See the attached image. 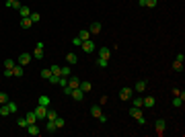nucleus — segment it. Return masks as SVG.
<instances>
[{
  "label": "nucleus",
  "mask_w": 185,
  "mask_h": 137,
  "mask_svg": "<svg viewBox=\"0 0 185 137\" xmlns=\"http://www.w3.org/2000/svg\"><path fill=\"white\" fill-rule=\"evenodd\" d=\"M8 100H10V98H8L6 92H0V104H6Z\"/></svg>",
  "instance_id": "nucleus-34"
},
{
  "label": "nucleus",
  "mask_w": 185,
  "mask_h": 137,
  "mask_svg": "<svg viewBox=\"0 0 185 137\" xmlns=\"http://www.w3.org/2000/svg\"><path fill=\"white\" fill-rule=\"evenodd\" d=\"M45 131H49V133H56V131H58V127H56V121H49V119H48V125H45Z\"/></svg>",
  "instance_id": "nucleus-22"
},
{
  "label": "nucleus",
  "mask_w": 185,
  "mask_h": 137,
  "mask_svg": "<svg viewBox=\"0 0 185 137\" xmlns=\"http://www.w3.org/2000/svg\"><path fill=\"white\" fill-rule=\"evenodd\" d=\"M19 25H21V29H31V27H33V21H31L29 16H23Z\"/></svg>",
  "instance_id": "nucleus-12"
},
{
  "label": "nucleus",
  "mask_w": 185,
  "mask_h": 137,
  "mask_svg": "<svg viewBox=\"0 0 185 137\" xmlns=\"http://www.w3.org/2000/svg\"><path fill=\"white\" fill-rule=\"evenodd\" d=\"M70 96H72L74 100H82V98H84V92H82V90H80V86H78V88H74V90H72V94H70Z\"/></svg>",
  "instance_id": "nucleus-13"
},
{
  "label": "nucleus",
  "mask_w": 185,
  "mask_h": 137,
  "mask_svg": "<svg viewBox=\"0 0 185 137\" xmlns=\"http://www.w3.org/2000/svg\"><path fill=\"white\" fill-rule=\"evenodd\" d=\"M25 119H27V123H29V125H31V123H37V115H35V110L27 113V115H25Z\"/></svg>",
  "instance_id": "nucleus-20"
},
{
  "label": "nucleus",
  "mask_w": 185,
  "mask_h": 137,
  "mask_svg": "<svg viewBox=\"0 0 185 137\" xmlns=\"http://www.w3.org/2000/svg\"><path fill=\"white\" fill-rule=\"evenodd\" d=\"M27 133L29 135H39L41 129L37 127V123H31V125H27Z\"/></svg>",
  "instance_id": "nucleus-9"
},
{
  "label": "nucleus",
  "mask_w": 185,
  "mask_h": 137,
  "mask_svg": "<svg viewBox=\"0 0 185 137\" xmlns=\"http://www.w3.org/2000/svg\"><path fill=\"white\" fill-rule=\"evenodd\" d=\"M146 86H148V84H146V80H138V82L134 84V90H136V92H144V90H146Z\"/></svg>",
  "instance_id": "nucleus-14"
},
{
  "label": "nucleus",
  "mask_w": 185,
  "mask_h": 137,
  "mask_svg": "<svg viewBox=\"0 0 185 137\" xmlns=\"http://www.w3.org/2000/svg\"><path fill=\"white\" fill-rule=\"evenodd\" d=\"M31 59H33V55L27 53V51L19 53V63H21V66H29V63H31Z\"/></svg>",
  "instance_id": "nucleus-3"
},
{
  "label": "nucleus",
  "mask_w": 185,
  "mask_h": 137,
  "mask_svg": "<svg viewBox=\"0 0 185 137\" xmlns=\"http://www.w3.org/2000/svg\"><path fill=\"white\" fill-rule=\"evenodd\" d=\"M60 76H64V78L72 76V72H70V66H60Z\"/></svg>",
  "instance_id": "nucleus-21"
},
{
  "label": "nucleus",
  "mask_w": 185,
  "mask_h": 137,
  "mask_svg": "<svg viewBox=\"0 0 185 137\" xmlns=\"http://www.w3.org/2000/svg\"><path fill=\"white\" fill-rule=\"evenodd\" d=\"M72 90H74V88H70V86H64V94L70 96V94H72Z\"/></svg>",
  "instance_id": "nucleus-42"
},
{
  "label": "nucleus",
  "mask_w": 185,
  "mask_h": 137,
  "mask_svg": "<svg viewBox=\"0 0 185 137\" xmlns=\"http://www.w3.org/2000/svg\"><path fill=\"white\" fill-rule=\"evenodd\" d=\"M97 119H99V123H107V117L103 115V113H101V115H99V117H97Z\"/></svg>",
  "instance_id": "nucleus-43"
},
{
  "label": "nucleus",
  "mask_w": 185,
  "mask_h": 137,
  "mask_svg": "<svg viewBox=\"0 0 185 137\" xmlns=\"http://www.w3.org/2000/svg\"><path fill=\"white\" fill-rule=\"evenodd\" d=\"M0 115H2V117L10 115V110H8V104H0Z\"/></svg>",
  "instance_id": "nucleus-32"
},
{
  "label": "nucleus",
  "mask_w": 185,
  "mask_h": 137,
  "mask_svg": "<svg viewBox=\"0 0 185 137\" xmlns=\"http://www.w3.org/2000/svg\"><path fill=\"white\" fill-rule=\"evenodd\" d=\"M66 86H70V88H78L80 86V80L76 78V76H68V84Z\"/></svg>",
  "instance_id": "nucleus-10"
},
{
  "label": "nucleus",
  "mask_w": 185,
  "mask_h": 137,
  "mask_svg": "<svg viewBox=\"0 0 185 137\" xmlns=\"http://www.w3.org/2000/svg\"><path fill=\"white\" fill-rule=\"evenodd\" d=\"M4 78H13V70H4Z\"/></svg>",
  "instance_id": "nucleus-45"
},
{
  "label": "nucleus",
  "mask_w": 185,
  "mask_h": 137,
  "mask_svg": "<svg viewBox=\"0 0 185 137\" xmlns=\"http://www.w3.org/2000/svg\"><path fill=\"white\" fill-rule=\"evenodd\" d=\"M80 90L87 94V92H91V90H93V84H91V82H80Z\"/></svg>",
  "instance_id": "nucleus-24"
},
{
  "label": "nucleus",
  "mask_w": 185,
  "mask_h": 137,
  "mask_svg": "<svg viewBox=\"0 0 185 137\" xmlns=\"http://www.w3.org/2000/svg\"><path fill=\"white\" fill-rule=\"evenodd\" d=\"M54 121H56V127H58V131H60V129H64V125H66V121H64L62 117H56Z\"/></svg>",
  "instance_id": "nucleus-27"
},
{
  "label": "nucleus",
  "mask_w": 185,
  "mask_h": 137,
  "mask_svg": "<svg viewBox=\"0 0 185 137\" xmlns=\"http://www.w3.org/2000/svg\"><path fill=\"white\" fill-rule=\"evenodd\" d=\"M80 39H78V37H74V39H72V45H76V47H80Z\"/></svg>",
  "instance_id": "nucleus-44"
},
{
  "label": "nucleus",
  "mask_w": 185,
  "mask_h": 137,
  "mask_svg": "<svg viewBox=\"0 0 185 137\" xmlns=\"http://www.w3.org/2000/svg\"><path fill=\"white\" fill-rule=\"evenodd\" d=\"M8 110H10V115H13V113H17V103H13V100H8Z\"/></svg>",
  "instance_id": "nucleus-35"
},
{
  "label": "nucleus",
  "mask_w": 185,
  "mask_h": 137,
  "mask_svg": "<svg viewBox=\"0 0 185 137\" xmlns=\"http://www.w3.org/2000/svg\"><path fill=\"white\" fill-rule=\"evenodd\" d=\"M49 76H52V70H49V68H43V70H41V78H43V80H48Z\"/></svg>",
  "instance_id": "nucleus-33"
},
{
  "label": "nucleus",
  "mask_w": 185,
  "mask_h": 137,
  "mask_svg": "<svg viewBox=\"0 0 185 137\" xmlns=\"http://www.w3.org/2000/svg\"><path fill=\"white\" fill-rule=\"evenodd\" d=\"M119 98H121V100H130L132 98V88L130 86H125V88L119 90Z\"/></svg>",
  "instance_id": "nucleus-6"
},
{
  "label": "nucleus",
  "mask_w": 185,
  "mask_h": 137,
  "mask_svg": "<svg viewBox=\"0 0 185 137\" xmlns=\"http://www.w3.org/2000/svg\"><path fill=\"white\" fill-rule=\"evenodd\" d=\"M164 127H167L164 119H156V123H154V129H156L158 135H163V133H164Z\"/></svg>",
  "instance_id": "nucleus-7"
},
{
  "label": "nucleus",
  "mask_w": 185,
  "mask_h": 137,
  "mask_svg": "<svg viewBox=\"0 0 185 137\" xmlns=\"http://www.w3.org/2000/svg\"><path fill=\"white\" fill-rule=\"evenodd\" d=\"M33 57L35 59H43V43H37V45H35V49H33Z\"/></svg>",
  "instance_id": "nucleus-5"
},
{
  "label": "nucleus",
  "mask_w": 185,
  "mask_h": 137,
  "mask_svg": "<svg viewBox=\"0 0 185 137\" xmlns=\"http://www.w3.org/2000/svg\"><path fill=\"white\" fill-rule=\"evenodd\" d=\"M107 63H109V59H105V57H97V66H99V68H107Z\"/></svg>",
  "instance_id": "nucleus-29"
},
{
  "label": "nucleus",
  "mask_w": 185,
  "mask_h": 137,
  "mask_svg": "<svg viewBox=\"0 0 185 137\" xmlns=\"http://www.w3.org/2000/svg\"><path fill=\"white\" fill-rule=\"evenodd\" d=\"M173 70H175V72H183V62H177V59H175V62H173Z\"/></svg>",
  "instance_id": "nucleus-30"
},
{
  "label": "nucleus",
  "mask_w": 185,
  "mask_h": 137,
  "mask_svg": "<svg viewBox=\"0 0 185 137\" xmlns=\"http://www.w3.org/2000/svg\"><path fill=\"white\" fill-rule=\"evenodd\" d=\"M56 117H58V113H56V110H52V109H48V117H45V119H49V121H54Z\"/></svg>",
  "instance_id": "nucleus-36"
},
{
  "label": "nucleus",
  "mask_w": 185,
  "mask_h": 137,
  "mask_svg": "<svg viewBox=\"0 0 185 137\" xmlns=\"http://www.w3.org/2000/svg\"><path fill=\"white\" fill-rule=\"evenodd\" d=\"M52 74H56V76H60V66H52Z\"/></svg>",
  "instance_id": "nucleus-41"
},
{
  "label": "nucleus",
  "mask_w": 185,
  "mask_h": 137,
  "mask_svg": "<svg viewBox=\"0 0 185 137\" xmlns=\"http://www.w3.org/2000/svg\"><path fill=\"white\" fill-rule=\"evenodd\" d=\"M76 37H78L80 41H87V39H91V31H89V29H82V31L76 35Z\"/></svg>",
  "instance_id": "nucleus-16"
},
{
  "label": "nucleus",
  "mask_w": 185,
  "mask_h": 137,
  "mask_svg": "<svg viewBox=\"0 0 185 137\" xmlns=\"http://www.w3.org/2000/svg\"><path fill=\"white\" fill-rule=\"evenodd\" d=\"M130 115L134 117V119H136L140 125H146V117L142 115V109H138V106H132V109H130Z\"/></svg>",
  "instance_id": "nucleus-1"
},
{
  "label": "nucleus",
  "mask_w": 185,
  "mask_h": 137,
  "mask_svg": "<svg viewBox=\"0 0 185 137\" xmlns=\"http://www.w3.org/2000/svg\"><path fill=\"white\" fill-rule=\"evenodd\" d=\"M48 109L49 106H41V104H37V106H35V115H37V119H45V117H48Z\"/></svg>",
  "instance_id": "nucleus-4"
},
{
  "label": "nucleus",
  "mask_w": 185,
  "mask_h": 137,
  "mask_svg": "<svg viewBox=\"0 0 185 137\" xmlns=\"http://www.w3.org/2000/svg\"><path fill=\"white\" fill-rule=\"evenodd\" d=\"M66 62H68V63H70V66H74V63H76V62H78V55H76V53H74V51H70V53H68V55H66Z\"/></svg>",
  "instance_id": "nucleus-17"
},
{
  "label": "nucleus",
  "mask_w": 185,
  "mask_h": 137,
  "mask_svg": "<svg viewBox=\"0 0 185 137\" xmlns=\"http://www.w3.org/2000/svg\"><path fill=\"white\" fill-rule=\"evenodd\" d=\"M37 104H41V106H49V96H45V94L39 96V103Z\"/></svg>",
  "instance_id": "nucleus-28"
},
{
  "label": "nucleus",
  "mask_w": 185,
  "mask_h": 137,
  "mask_svg": "<svg viewBox=\"0 0 185 137\" xmlns=\"http://www.w3.org/2000/svg\"><path fill=\"white\" fill-rule=\"evenodd\" d=\"M29 14H31V8L25 6V4H21V8H19V16L23 19V16H29Z\"/></svg>",
  "instance_id": "nucleus-18"
},
{
  "label": "nucleus",
  "mask_w": 185,
  "mask_h": 137,
  "mask_svg": "<svg viewBox=\"0 0 185 137\" xmlns=\"http://www.w3.org/2000/svg\"><path fill=\"white\" fill-rule=\"evenodd\" d=\"M29 19H31V21H33V25H35V23L41 21V14L39 13H31V14H29Z\"/></svg>",
  "instance_id": "nucleus-31"
},
{
  "label": "nucleus",
  "mask_w": 185,
  "mask_h": 137,
  "mask_svg": "<svg viewBox=\"0 0 185 137\" xmlns=\"http://www.w3.org/2000/svg\"><path fill=\"white\" fill-rule=\"evenodd\" d=\"M23 74H25V70H23V66H21V63H17V66L13 68V76H14V78H21Z\"/></svg>",
  "instance_id": "nucleus-15"
},
{
  "label": "nucleus",
  "mask_w": 185,
  "mask_h": 137,
  "mask_svg": "<svg viewBox=\"0 0 185 137\" xmlns=\"http://www.w3.org/2000/svg\"><path fill=\"white\" fill-rule=\"evenodd\" d=\"M27 119H25V117H21V119H19V127H23V129H27Z\"/></svg>",
  "instance_id": "nucleus-38"
},
{
  "label": "nucleus",
  "mask_w": 185,
  "mask_h": 137,
  "mask_svg": "<svg viewBox=\"0 0 185 137\" xmlns=\"http://www.w3.org/2000/svg\"><path fill=\"white\" fill-rule=\"evenodd\" d=\"M2 66H4V70H13L14 66H17V62H14V59H4Z\"/></svg>",
  "instance_id": "nucleus-26"
},
{
  "label": "nucleus",
  "mask_w": 185,
  "mask_h": 137,
  "mask_svg": "<svg viewBox=\"0 0 185 137\" xmlns=\"http://www.w3.org/2000/svg\"><path fill=\"white\" fill-rule=\"evenodd\" d=\"M6 6L8 8H14V10H19V8H21V2H19V0H6Z\"/></svg>",
  "instance_id": "nucleus-23"
},
{
  "label": "nucleus",
  "mask_w": 185,
  "mask_h": 137,
  "mask_svg": "<svg viewBox=\"0 0 185 137\" xmlns=\"http://www.w3.org/2000/svg\"><path fill=\"white\" fill-rule=\"evenodd\" d=\"M80 47H82V51H84V53H91V51H95V49H97V45H95V41H93V39H87V41L80 43Z\"/></svg>",
  "instance_id": "nucleus-2"
},
{
  "label": "nucleus",
  "mask_w": 185,
  "mask_h": 137,
  "mask_svg": "<svg viewBox=\"0 0 185 137\" xmlns=\"http://www.w3.org/2000/svg\"><path fill=\"white\" fill-rule=\"evenodd\" d=\"M99 57L109 59V57H111V49H109V47H101V49H99Z\"/></svg>",
  "instance_id": "nucleus-19"
},
{
  "label": "nucleus",
  "mask_w": 185,
  "mask_h": 137,
  "mask_svg": "<svg viewBox=\"0 0 185 137\" xmlns=\"http://www.w3.org/2000/svg\"><path fill=\"white\" fill-rule=\"evenodd\" d=\"M156 4H158V0H146V6L148 8H154Z\"/></svg>",
  "instance_id": "nucleus-40"
},
{
  "label": "nucleus",
  "mask_w": 185,
  "mask_h": 137,
  "mask_svg": "<svg viewBox=\"0 0 185 137\" xmlns=\"http://www.w3.org/2000/svg\"><path fill=\"white\" fill-rule=\"evenodd\" d=\"M91 115L97 119V117L101 115V106H99V104H93V106H91Z\"/></svg>",
  "instance_id": "nucleus-25"
},
{
  "label": "nucleus",
  "mask_w": 185,
  "mask_h": 137,
  "mask_svg": "<svg viewBox=\"0 0 185 137\" xmlns=\"http://www.w3.org/2000/svg\"><path fill=\"white\" fill-rule=\"evenodd\" d=\"M48 80H49V84H58V80H60V76L52 74V76H49V78H48Z\"/></svg>",
  "instance_id": "nucleus-39"
},
{
  "label": "nucleus",
  "mask_w": 185,
  "mask_h": 137,
  "mask_svg": "<svg viewBox=\"0 0 185 137\" xmlns=\"http://www.w3.org/2000/svg\"><path fill=\"white\" fill-rule=\"evenodd\" d=\"M132 106H138V109H142V98H134V100H132Z\"/></svg>",
  "instance_id": "nucleus-37"
},
{
  "label": "nucleus",
  "mask_w": 185,
  "mask_h": 137,
  "mask_svg": "<svg viewBox=\"0 0 185 137\" xmlns=\"http://www.w3.org/2000/svg\"><path fill=\"white\" fill-rule=\"evenodd\" d=\"M156 104V100L152 98V96H146V98H142V106H146V109H152Z\"/></svg>",
  "instance_id": "nucleus-11"
},
{
  "label": "nucleus",
  "mask_w": 185,
  "mask_h": 137,
  "mask_svg": "<svg viewBox=\"0 0 185 137\" xmlns=\"http://www.w3.org/2000/svg\"><path fill=\"white\" fill-rule=\"evenodd\" d=\"M101 23H99V21H95V23H91V27H89V31H91V35H99V33H101Z\"/></svg>",
  "instance_id": "nucleus-8"
}]
</instances>
